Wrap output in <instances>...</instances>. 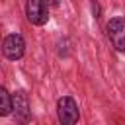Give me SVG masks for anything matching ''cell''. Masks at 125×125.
I'll return each instance as SVG.
<instances>
[{"instance_id": "cell-1", "label": "cell", "mask_w": 125, "mask_h": 125, "mask_svg": "<svg viewBox=\"0 0 125 125\" xmlns=\"http://www.w3.org/2000/svg\"><path fill=\"white\" fill-rule=\"evenodd\" d=\"M57 115H59V121L62 125H74L78 121V117H80L78 104L70 96L59 98V102H57Z\"/></svg>"}, {"instance_id": "cell-2", "label": "cell", "mask_w": 125, "mask_h": 125, "mask_svg": "<svg viewBox=\"0 0 125 125\" xmlns=\"http://www.w3.org/2000/svg\"><path fill=\"white\" fill-rule=\"evenodd\" d=\"M25 16L33 25H43L49 20V4L45 0H25Z\"/></svg>"}, {"instance_id": "cell-3", "label": "cell", "mask_w": 125, "mask_h": 125, "mask_svg": "<svg viewBox=\"0 0 125 125\" xmlns=\"http://www.w3.org/2000/svg\"><path fill=\"white\" fill-rule=\"evenodd\" d=\"M2 53L10 61L21 59L23 53H25V41H23V37L20 33H12V35L4 37V41H2Z\"/></svg>"}, {"instance_id": "cell-4", "label": "cell", "mask_w": 125, "mask_h": 125, "mask_svg": "<svg viewBox=\"0 0 125 125\" xmlns=\"http://www.w3.org/2000/svg\"><path fill=\"white\" fill-rule=\"evenodd\" d=\"M107 37H109V41L113 43V47L117 51L125 49V21H123L121 16L109 20V23H107Z\"/></svg>"}, {"instance_id": "cell-5", "label": "cell", "mask_w": 125, "mask_h": 125, "mask_svg": "<svg viewBox=\"0 0 125 125\" xmlns=\"http://www.w3.org/2000/svg\"><path fill=\"white\" fill-rule=\"evenodd\" d=\"M12 111H16V117L21 119V121H27L31 117V111H29V100H27V94L23 90H18L14 96H12Z\"/></svg>"}, {"instance_id": "cell-6", "label": "cell", "mask_w": 125, "mask_h": 125, "mask_svg": "<svg viewBox=\"0 0 125 125\" xmlns=\"http://www.w3.org/2000/svg\"><path fill=\"white\" fill-rule=\"evenodd\" d=\"M10 113H12V96L4 86H0V115L6 117Z\"/></svg>"}, {"instance_id": "cell-7", "label": "cell", "mask_w": 125, "mask_h": 125, "mask_svg": "<svg viewBox=\"0 0 125 125\" xmlns=\"http://www.w3.org/2000/svg\"><path fill=\"white\" fill-rule=\"evenodd\" d=\"M45 2H47V4H51V6H57L61 0H45Z\"/></svg>"}]
</instances>
